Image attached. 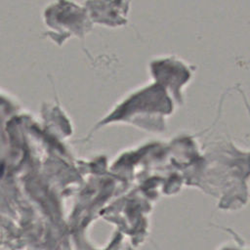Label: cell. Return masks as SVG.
<instances>
[{
	"label": "cell",
	"instance_id": "cell-1",
	"mask_svg": "<svg viewBox=\"0 0 250 250\" xmlns=\"http://www.w3.org/2000/svg\"><path fill=\"white\" fill-rule=\"evenodd\" d=\"M52 8L56 12L55 21L61 38L60 44L72 36L83 39L92 30L94 24L83 5L74 0H58L57 5Z\"/></svg>",
	"mask_w": 250,
	"mask_h": 250
},
{
	"label": "cell",
	"instance_id": "cell-2",
	"mask_svg": "<svg viewBox=\"0 0 250 250\" xmlns=\"http://www.w3.org/2000/svg\"><path fill=\"white\" fill-rule=\"evenodd\" d=\"M131 0H85V7L93 24L116 28L127 24Z\"/></svg>",
	"mask_w": 250,
	"mask_h": 250
},
{
	"label": "cell",
	"instance_id": "cell-3",
	"mask_svg": "<svg viewBox=\"0 0 250 250\" xmlns=\"http://www.w3.org/2000/svg\"><path fill=\"white\" fill-rule=\"evenodd\" d=\"M192 64L184 61L177 55L165 54L152 58L148 62L150 73L158 81L168 84H183L187 82L193 72Z\"/></svg>",
	"mask_w": 250,
	"mask_h": 250
}]
</instances>
